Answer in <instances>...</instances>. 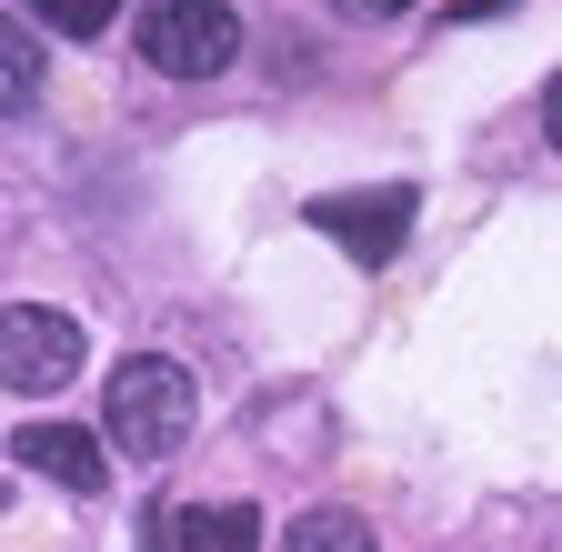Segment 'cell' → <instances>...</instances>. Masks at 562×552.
Masks as SVG:
<instances>
[{"label": "cell", "instance_id": "8", "mask_svg": "<svg viewBox=\"0 0 562 552\" xmlns=\"http://www.w3.org/2000/svg\"><path fill=\"white\" fill-rule=\"evenodd\" d=\"M31 101H41V41L21 21H0V121L31 111Z\"/></svg>", "mask_w": 562, "mask_h": 552}, {"label": "cell", "instance_id": "4", "mask_svg": "<svg viewBox=\"0 0 562 552\" xmlns=\"http://www.w3.org/2000/svg\"><path fill=\"white\" fill-rule=\"evenodd\" d=\"M11 462H21V472H50L60 493H101V482H111L101 432H70V423H21V432H11Z\"/></svg>", "mask_w": 562, "mask_h": 552}, {"label": "cell", "instance_id": "5", "mask_svg": "<svg viewBox=\"0 0 562 552\" xmlns=\"http://www.w3.org/2000/svg\"><path fill=\"white\" fill-rule=\"evenodd\" d=\"M312 222L351 251V261H392L412 232V191H372V201H312Z\"/></svg>", "mask_w": 562, "mask_h": 552}, {"label": "cell", "instance_id": "11", "mask_svg": "<svg viewBox=\"0 0 562 552\" xmlns=\"http://www.w3.org/2000/svg\"><path fill=\"white\" fill-rule=\"evenodd\" d=\"M331 11H402V0H331Z\"/></svg>", "mask_w": 562, "mask_h": 552}, {"label": "cell", "instance_id": "3", "mask_svg": "<svg viewBox=\"0 0 562 552\" xmlns=\"http://www.w3.org/2000/svg\"><path fill=\"white\" fill-rule=\"evenodd\" d=\"M81 372V322L50 302H11L0 312V392H60Z\"/></svg>", "mask_w": 562, "mask_h": 552}, {"label": "cell", "instance_id": "6", "mask_svg": "<svg viewBox=\"0 0 562 552\" xmlns=\"http://www.w3.org/2000/svg\"><path fill=\"white\" fill-rule=\"evenodd\" d=\"M171 552H261V512L251 503H201L171 522Z\"/></svg>", "mask_w": 562, "mask_h": 552}, {"label": "cell", "instance_id": "7", "mask_svg": "<svg viewBox=\"0 0 562 552\" xmlns=\"http://www.w3.org/2000/svg\"><path fill=\"white\" fill-rule=\"evenodd\" d=\"M281 552H382V542H372V522H362V512L322 503V512H302V522H281Z\"/></svg>", "mask_w": 562, "mask_h": 552}, {"label": "cell", "instance_id": "1", "mask_svg": "<svg viewBox=\"0 0 562 552\" xmlns=\"http://www.w3.org/2000/svg\"><path fill=\"white\" fill-rule=\"evenodd\" d=\"M191 412H201L191 372L161 362V352H140V362H121L111 392H101V442H121V462H161V452H181Z\"/></svg>", "mask_w": 562, "mask_h": 552}, {"label": "cell", "instance_id": "10", "mask_svg": "<svg viewBox=\"0 0 562 552\" xmlns=\"http://www.w3.org/2000/svg\"><path fill=\"white\" fill-rule=\"evenodd\" d=\"M542 131H552V151H562V71H552V91H542Z\"/></svg>", "mask_w": 562, "mask_h": 552}, {"label": "cell", "instance_id": "9", "mask_svg": "<svg viewBox=\"0 0 562 552\" xmlns=\"http://www.w3.org/2000/svg\"><path fill=\"white\" fill-rule=\"evenodd\" d=\"M31 21H41V31H70V41H91V31L121 21V0H31Z\"/></svg>", "mask_w": 562, "mask_h": 552}, {"label": "cell", "instance_id": "2", "mask_svg": "<svg viewBox=\"0 0 562 552\" xmlns=\"http://www.w3.org/2000/svg\"><path fill=\"white\" fill-rule=\"evenodd\" d=\"M131 41H140L151 71L211 81V71H232V50H241V11H232V0H140Z\"/></svg>", "mask_w": 562, "mask_h": 552}]
</instances>
